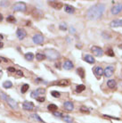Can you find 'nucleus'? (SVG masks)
Here are the masks:
<instances>
[{"label":"nucleus","instance_id":"nucleus-1","mask_svg":"<svg viewBox=\"0 0 122 123\" xmlns=\"http://www.w3.org/2000/svg\"><path fill=\"white\" fill-rule=\"evenodd\" d=\"M104 10L105 6L104 4H96L89 8L88 11L86 12V16L89 20H97L103 15Z\"/></svg>","mask_w":122,"mask_h":123},{"label":"nucleus","instance_id":"nucleus-2","mask_svg":"<svg viewBox=\"0 0 122 123\" xmlns=\"http://www.w3.org/2000/svg\"><path fill=\"white\" fill-rule=\"evenodd\" d=\"M45 53H46L45 55H46V58H48L49 60H51V61H55V60H57V59L60 57V54H59L56 50L46 49Z\"/></svg>","mask_w":122,"mask_h":123},{"label":"nucleus","instance_id":"nucleus-3","mask_svg":"<svg viewBox=\"0 0 122 123\" xmlns=\"http://www.w3.org/2000/svg\"><path fill=\"white\" fill-rule=\"evenodd\" d=\"M13 10L16 11V12H24L27 9V6L24 3L22 2H19V3H16L14 6H13Z\"/></svg>","mask_w":122,"mask_h":123},{"label":"nucleus","instance_id":"nucleus-4","mask_svg":"<svg viewBox=\"0 0 122 123\" xmlns=\"http://www.w3.org/2000/svg\"><path fill=\"white\" fill-rule=\"evenodd\" d=\"M91 51L93 53V55L95 56H97V57H101L104 55V51L99 46H93V47H91Z\"/></svg>","mask_w":122,"mask_h":123},{"label":"nucleus","instance_id":"nucleus-5","mask_svg":"<svg viewBox=\"0 0 122 123\" xmlns=\"http://www.w3.org/2000/svg\"><path fill=\"white\" fill-rule=\"evenodd\" d=\"M113 73H114V67H113V66H107V67L104 70V76L107 78L111 77Z\"/></svg>","mask_w":122,"mask_h":123},{"label":"nucleus","instance_id":"nucleus-6","mask_svg":"<svg viewBox=\"0 0 122 123\" xmlns=\"http://www.w3.org/2000/svg\"><path fill=\"white\" fill-rule=\"evenodd\" d=\"M22 107L24 109L25 111H32L35 107V105L32 102H28V101H25L23 103V105H22Z\"/></svg>","mask_w":122,"mask_h":123},{"label":"nucleus","instance_id":"nucleus-7","mask_svg":"<svg viewBox=\"0 0 122 123\" xmlns=\"http://www.w3.org/2000/svg\"><path fill=\"white\" fill-rule=\"evenodd\" d=\"M32 40L35 44H42L44 42V37L41 34H36L33 36Z\"/></svg>","mask_w":122,"mask_h":123},{"label":"nucleus","instance_id":"nucleus-8","mask_svg":"<svg viewBox=\"0 0 122 123\" xmlns=\"http://www.w3.org/2000/svg\"><path fill=\"white\" fill-rule=\"evenodd\" d=\"M45 93H46V90L44 89V88H38V89L31 92V97L37 98V97H38V95H44Z\"/></svg>","mask_w":122,"mask_h":123},{"label":"nucleus","instance_id":"nucleus-9","mask_svg":"<svg viewBox=\"0 0 122 123\" xmlns=\"http://www.w3.org/2000/svg\"><path fill=\"white\" fill-rule=\"evenodd\" d=\"M122 11V4H118L111 8V13L112 14H118Z\"/></svg>","mask_w":122,"mask_h":123},{"label":"nucleus","instance_id":"nucleus-10","mask_svg":"<svg viewBox=\"0 0 122 123\" xmlns=\"http://www.w3.org/2000/svg\"><path fill=\"white\" fill-rule=\"evenodd\" d=\"M49 5L52 6V7H54L55 9H57V10H60L62 8V4L61 3V2H56V1H50V2H48Z\"/></svg>","mask_w":122,"mask_h":123},{"label":"nucleus","instance_id":"nucleus-11","mask_svg":"<svg viewBox=\"0 0 122 123\" xmlns=\"http://www.w3.org/2000/svg\"><path fill=\"white\" fill-rule=\"evenodd\" d=\"M16 35L18 37L19 39H23L26 36H27V33L26 31L23 30V29H18L17 30V32H16Z\"/></svg>","mask_w":122,"mask_h":123},{"label":"nucleus","instance_id":"nucleus-12","mask_svg":"<svg viewBox=\"0 0 122 123\" xmlns=\"http://www.w3.org/2000/svg\"><path fill=\"white\" fill-rule=\"evenodd\" d=\"M6 101L8 103V105H9L12 108V109H17V108H18V105H17V103H16L13 99L10 98V97H8V96H7V98H6Z\"/></svg>","mask_w":122,"mask_h":123},{"label":"nucleus","instance_id":"nucleus-13","mask_svg":"<svg viewBox=\"0 0 122 123\" xmlns=\"http://www.w3.org/2000/svg\"><path fill=\"white\" fill-rule=\"evenodd\" d=\"M93 71L95 74V76H97V77H102L103 74H104V70L101 67H99V66H96V67L94 68Z\"/></svg>","mask_w":122,"mask_h":123},{"label":"nucleus","instance_id":"nucleus-14","mask_svg":"<svg viewBox=\"0 0 122 123\" xmlns=\"http://www.w3.org/2000/svg\"><path fill=\"white\" fill-rule=\"evenodd\" d=\"M62 67H63L64 70L70 71V70H71V69L73 68V63H72V62H71L70 61L67 60V61L64 62V63H63V65H62Z\"/></svg>","mask_w":122,"mask_h":123},{"label":"nucleus","instance_id":"nucleus-15","mask_svg":"<svg viewBox=\"0 0 122 123\" xmlns=\"http://www.w3.org/2000/svg\"><path fill=\"white\" fill-rule=\"evenodd\" d=\"M110 27L117 28V27H122V20H114L110 23Z\"/></svg>","mask_w":122,"mask_h":123},{"label":"nucleus","instance_id":"nucleus-16","mask_svg":"<svg viewBox=\"0 0 122 123\" xmlns=\"http://www.w3.org/2000/svg\"><path fill=\"white\" fill-rule=\"evenodd\" d=\"M55 85H57V86H66L68 85H70V80H59L58 82H56Z\"/></svg>","mask_w":122,"mask_h":123},{"label":"nucleus","instance_id":"nucleus-17","mask_svg":"<svg viewBox=\"0 0 122 123\" xmlns=\"http://www.w3.org/2000/svg\"><path fill=\"white\" fill-rule=\"evenodd\" d=\"M64 11L68 12V13H73L75 12V8L73 6H70V5H65L64 6Z\"/></svg>","mask_w":122,"mask_h":123},{"label":"nucleus","instance_id":"nucleus-18","mask_svg":"<svg viewBox=\"0 0 122 123\" xmlns=\"http://www.w3.org/2000/svg\"><path fill=\"white\" fill-rule=\"evenodd\" d=\"M64 107L65 109L67 110V111H72L74 109V105H73V103H71V102H65L64 103Z\"/></svg>","mask_w":122,"mask_h":123},{"label":"nucleus","instance_id":"nucleus-19","mask_svg":"<svg viewBox=\"0 0 122 123\" xmlns=\"http://www.w3.org/2000/svg\"><path fill=\"white\" fill-rule=\"evenodd\" d=\"M84 60H85L86 62H88V63H95V58L92 55H86L85 56Z\"/></svg>","mask_w":122,"mask_h":123},{"label":"nucleus","instance_id":"nucleus-20","mask_svg":"<svg viewBox=\"0 0 122 123\" xmlns=\"http://www.w3.org/2000/svg\"><path fill=\"white\" fill-rule=\"evenodd\" d=\"M107 86H109L110 88H116V86H117L116 81H115L114 80H109V81L107 82Z\"/></svg>","mask_w":122,"mask_h":123},{"label":"nucleus","instance_id":"nucleus-21","mask_svg":"<svg viewBox=\"0 0 122 123\" xmlns=\"http://www.w3.org/2000/svg\"><path fill=\"white\" fill-rule=\"evenodd\" d=\"M77 73L79 75V77L81 79H84L85 78V71H84V69L83 68H79V69H77Z\"/></svg>","mask_w":122,"mask_h":123},{"label":"nucleus","instance_id":"nucleus-22","mask_svg":"<svg viewBox=\"0 0 122 123\" xmlns=\"http://www.w3.org/2000/svg\"><path fill=\"white\" fill-rule=\"evenodd\" d=\"M47 109H48L49 111L55 112V111H56L57 110H58V107H57L55 105H53V104H51V105H49L48 106H47Z\"/></svg>","mask_w":122,"mask_h":123},{"label":"nucleus","instance_id":"nucleus-23","mask_svg":"<svg viewBox=\"0 0 122 123\" xmlns=\"http://www.w3.org/2000/svg\"><path fill=\"white\" fill-rule=\"evenodd\" d=\"M36 58H37V61H43V60H45L46 57V55H45L44 54H40V53H37V55H36Z\"/></svg>","mask_w":122,"mask_h":123},{"label":"nucleus","instance_id":"nucleus-24","mask_svg":"<svg viewBox=\"0 0 122 123\" xmlns=\"http://www.w3.org/2000/svg\"><path fill=\"white\" fill-rule=\"evenodd\" d=\"M3 86L5 88H11L12 86V83L9 80H7V81H5L3 83Z\"/></svg>","mask_w":122,"mask_h":123},{"label":"nucleus","instance_id":"nucleus-25","mask_svg":"<svg viewBox=\"0 0 122 123\" xmlns=\"http://www.w3.org/2000/svg\"><path fill=\"white\" fill-rule=\"evenodd\" d=\"M25 58L28 61H32L34 58V55L32 53H27V54H25Z\"/></svg>","mask_w":122,"mask_h":123},{"label":"nucleus","instance_id":"nucleus-26","mask_svg":"<svg viewBox=\"0 0 122 123\" xmlns=\"http://www.w3.org/2000/svg\"><path fill=\"white\" fill-rule=\"evenodd\" d=\"M85 89V86H84V85H79V86H77V87H76V92L80 93V92H82V91H84Z\"/></svg>","mask_w":122,"mask_h":123},{"label":"nucleus","instance_id":"nucleus-27","mask_svg":"<svg viewBox=\"0 0 122 123\" xmlns=\"http://www.w3.org/2000/svg\"><path fill=\"white\" fill-rule=\"evenodd\" d=\"M29 87H30V86H29V85H28V84H24L23 86H21V93H23V94H24V93H26L28 91V89H29Z\"/></svg>","mask_w":122,"mask_h":123},{"label":"nucleus","instance_id":"nucleus-28","mask_svg":"<svg viewBox=\"0 0 122 123\" xmlns=\"http://www.w3.org/2000/svg\"><path fill=\"white\" fill-rule=\"evenodd\" d=\"M63 120H64V121H66L67 123H71L72 121H73L72 118L70 117V116H69V115H67V116H63Z\"/></svg>","mask_w":122,"mask_h":123},{"label":"nucleus","instance_id":"nucleus-29","mask_svg":"<svg viewBox=\"0 0 122 123\" xmlns=\"http://www.w3.org/2000/svg\"><path fill=\"white\" fill-rule=\"evenodd\" d=\"M51 95H52L55 98H59V97L61 96V94H60V92H57V91H55V90H54V91H52V92H51Z\"/></svg>","mask_w":122,"mask_h":123},{"label":"nucleus","instance_id":"nucleus-30","mask_svg":"<svg viewBox=\"0 0 122 123\" xmlns=\"http://www.w3.org/2000/svg\"><path fill=\"white\" fill-rule=\"evenodd\" d=\"M6 21H7V22H16L15 18H14L13 16H12V15L8 16V17H7V19H6Z\"/></svg>","mask_w":122,"mask_h":123},{"label":"nucleus","instance_id":"nucleus-31","mask_svg":"<svg viewBox=\"0 0 122 123\" xmlns=\"http://www.w3.org/2000/svg\"><path fill=\"white\" fill-rule=\"evenodd\" d=\"M106 55H109V56H114V53H113V50L111 49V48H109V49L106 51Z\"/></svg>","mask_w":122,"mask_h":123},{"label":"nucleus","instance_id":"nucleus-32","mask_svg":"<svg viewBox=\"0 0 122 123\" xmlns=\"http://www.w3.org/2000/svg\"><path fill=\"white\" fill-rule=\"evenodd\" d=\"M80 111H81V112H85V113H89V110L86 107H85V106H81Z\"/></svg>","mask_w":122,"mask_h":123},{"label":"nucleus","instance_id":"nucleus-33","mask_svg":"<svg viewBox=\"0 0 122 123\" xmlns=\"http://www.w3.org/2000/svg\"><path fill=\"white\" fill-rule=\"evenodd\" d=\"M59 28H60L61 31H66L67 30V25L65 24V23H61V24H60Z\"/></svg>","mask_w":122,"mask_h":123},{"label":"nucleus","instance_id":"nucleus-34","mask_svg":"<svg viewBox=\"0 0 122 123\" xmlns=\"http://www.w3.org/2000/svg\"><path fill=\"white\" fill-rule=\"evenodd\" d=\"M31 116H32V117H33L34 119H36V120H38V121H41V122H43V120H41V119H40L39 116H38L37 114H32Z\"/></svg>","mask_w":122,"mask_h":123},{"label":"nucleus","instance_id":"nucleus-35","mask_svg":"<svg viewBox=\"0 0 122 123\" xmlns=\"http://www.w3.org/2000/svg\"><path fill=\"white\" fill-rule=\"evenodd\" d=\"M0 97H1L2 99H4V100H6V98H7V95H6L5 93L0 92Z\"/></svg>","mask_w":122,"mask_h":123},{"label":"nucleus","instance_id":"nucleus-36","mask_svg":"<svg viewBox=\"0 0 122 123\" xmlns=\"http://www.w3.org/2000/svg\"><path fill=\"white\" fill-rule=\"evenodd\" d=\"M53 114L55 115V117H63L62 114H61V112H58V111H55V112H53Z\"/></svg>","mask_w":122,"mask_h":123},{"label":"nucleus","instance_id":"nucleus-37","mask_svg":"<svg viewBox=\"0 0 122 123\" xmlns=\"http://www.w3.org/2000/svg\"><path fill=\"white\" fill-rule=\"evenodd\" d=\"M36 100H37V101H38V102H44L45 101V97H44V96H38V97H37V98H36Z\"/></svg>","mask_w":122,"mask_h":123},{"label":"nucleus","instance_id":"nucleus-38","mask_svg":"<svg viewBox=\"0 0 122 123\" xmlns=\"http://www.w3.org/2000/svg\"><path fill=\"white\" fill-rule=\"evenodd\" d=\"M7 71H10V72H16V70L13 67H9L7 69Z\"/></svg>","mask_w":122,"mask_h":123},{"label":"nucleus","instance_id":"nucleus-39","mask_svg":"<svg viewBox=\"0 0 122 123\" xmlns=\"http://www.w3.org/2000/svg\"><path fill=\"white\" fill-rule=\"evenodd\" d=\"M104 117H105V118H109V119H115V120H119V118L112 117V116H109V115H104Z\"/></svg>","mask_w":122,"mask_h":123},{"label":"nucleus","instance_id":"nucleus-40","mask_svg":"<svg viewBox=\"0 0 122 123\" xmlns=\"http://www.w3.org/2000/svg\"><path fill=\"white\" fill-rule=\"evenodd\" d=\"M16 73H17V75L20 76V77H22V76H23V73H22L21 71H16Z\"/></svg>","mask_w":122,"mask_h":123},{"label":"nucleus","instance_id":"nucleus-41","mask_svg":"<svg viewBox=\"0 0 122 123\" xmlns=\"http://www.w3.org/2000/svg\"><path fill=\"white\" fill-rule=\"evenodd\" d=\"M40 81H42L41 79H37V80H36V82H37V83H39Z\"/></svg>","mask_w":122,"mask_h":123},{"label":"nucleus","instance_id":"nucleus-42","mask_svg":"<svg viewBox=\"0 0 122 123\" xmlns=\"http://www.w3.org/2000/svg\"><path fill=\"white\" fill-rule=\"evenodd\" d=\"M3 46H4V44L2 42H0V48H3Z\"/></svg>","mask_w":122,"mask_h":123},{"label":"nucleus","instance_id":"nucleus-43","mask_svg":"<svg viewBox=\"0 0 122 123\" xmlns=\"http://www.w3.org/2000/svg\"><path fill=\"white\" fill-rule=\"evenodd\" d=\"M3 38H4L3 35H2V34H0V41H1V40L3 39Z\"/></svg>","mask_w":122,"mask_h":123},{"label":"nucleus","instance_id":"nucleus-44","mask_svg":"<svg viewBox=\"0 0 122 123\" xmlns=\"http://www.w3.org/2000/svg\"><path fill=\"white\" fill-rule=\"evenodd\" d=\"M2 20H3V15H2L1 13H0V22H1Z\"/></svg>","mask_w":122,"mask_h":123},{"label":"nucleus","instance_id":"nucleus-45","mask_svg":"<svg viewBox=\"0 0 122 123\" xmlns=\"http://www.w3.org/2000/svg\"><path fill=\"white\" fill-rule=\"evenodd\" d=\"M1 59H3V60H4V62H7V60H6V58H3V57H1Z\"/></svg>","mask_w":122,"mask_h":123},{"label":"nucleus","instance_id":"nucleus-46","mask_svg":"<svg viewBox=\"0 0 122 123\" xmlns=\"http://www.w3.org/2000/svg\"><path fill=\"white\" fill-rule=\"evenodd\" d=\"M119 49H122V44H120V45L119 46Z\"/></svg>","mask_w":122,"mask_h":123},{"label":"nucleus","instance_id":"nucleus-47","mask_svg":"<svg viewBox=\"0 0 122 123\" xmlns=\"http://www.w3.org/2000/svg\"><path fill=\"white\" fill-rule=\"evenodd\" d=\"M2 74H3V72H2V71H0V78L2 77Z\"/></svg>","mask_w":122,"mask_h":123},{"label":"nucleus","instance_id":"nucleus-48","mask_svg":"<svg viewBox=\"0 0 122 123\" xmlns=\"http://www.w3.org/2000/svg\"><path fill=\"white\" fill-rule=\"evenodd\" d=\"M121 76H122V71H121Z\"/></svg>","mask_w":122,"mask_h":123}]
</instances>
